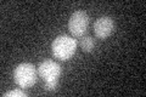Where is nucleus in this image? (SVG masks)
I'll return each mask as SVG.
<instances>
[{"instance_id":"5","label":"nucleus","mask_w":146,"mask_h":97,"mask_svg":"<svg viewBox=\"0 0 146 97\" xmlns=\"http://www.w3.org/2000/svg\"><path fill=\"white\" fill-rule=\"evenodd\" d=\"M115 30V22L111 17L108 16H102L98 18L94 23V32L95 35L100 39H106L107 36L112 34Z\"/></svg>"},{"instance_id":"2","label":"nucleus","mask_w":146,"mask_h":97,"mask_svg":"<svg viewBox=\"0 0 146 97\" xmlns=\"http://www.w3.org/2000/svg\"><path fill=\"white\" fill-rule=\"evenodd\" d=\"M38 73L40 78H43V80L45 81V89L49 91L56 89L58 77L61 74L60 64L55 61H51V59L43 61L38 67Z\"/></svg>"},{"instance_id":"7","label":"nucleus","mask_w":146,"mask_h":97,"mask_svg":"<svg viewBox=\"0 0 146 97\" xmlns=\"http://www.w3.org/2000/svg\"><path fill=\"white\" fill-rule=\"evenodd\" d=\"M27 94L25 91H21V90H11V91H7L6 94H4V97H26Z\"/></svg>"},{"instance_id":"6","label":"nucleus","mask_w":146,"mask_h":97,"mask_svg":"<svg viewBox=\"0 0 146 97\" xmlns=\"http://www.w3.org/2000/svg\"><path fill=\"white\" fill-rule=\"evenodd\" d=\"M95 46V41L91 36H83L80 40V48L83 51L85 52H91L94 50Z\"/></svg>"},{"instance_id":"4","label":"nucleus","mask_w":146,"mask_h":97,"mask_svg":"<svg viewBox=\"0 0 146 97\" xmlns=\"http://www.w3.org/2000/svg\"><path fill=\"white\" fill-rule=\"evenodd\" d=\"M89 17L84 11H76L72 13L68 21V28L74 36H82L88 28Z\"/></svg>"},{"instance_id":"3","label":"nucleus","mask_w":146,"mask_h":97,"mask_svg":"<svg viewBox=\"0 0 146 97\" xmlns=\"http://www.w3.org/2000/svg\"><path fill=\"white\" fill-rule=\"evenodd\" d=\"M13 80L15 82L26 89L31 87L36 82V71L32 63H21L13 71Z\"/></svg>"},{"instance_id":"1","label":"nucleus","mask_w":146,"mask_h":97,"mask_svg":"<svg viewBox=\"0 0 146 97\" xmlns=\"http://www.w3.org/2000/svg\"><path fill=\"white\" fill-rule=\"evenodd\" d=\"M77 41L76 39L68 35H58L54 39L51 44V50L54 56L61 59V61H68L77 51Z\"/></svg>"}]
</instances>
